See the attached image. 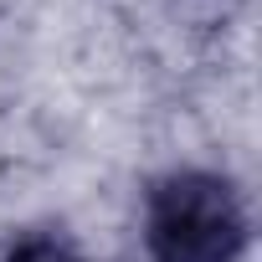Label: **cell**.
Listing matches in <instances>:
<instances>
[{
	"label": "cell",
	"instance_id": "obj_2",
	"mask_svg": "<svg viewBox=\"0 0 262 262\" xmlns=\"http://www.w3.org/2000/svg\"><path fill=\"white\" fill-rule=\"evenodd\" d=\"M6 262H93V257H82L67 236L36 231V236H21V242L6 252Z\"/></svg>",
	"mask_w": 262,
	"mask_h": 262
},
{
	"label": "cell",
	"instance_id": "obj_1",
	"mask_svg": "<svg viewBox=\"0 0 262 262\" xmlns=\"http://www.w3.org/2000/svg\"><path fill=\"white\" fill-rule=\"evenodd\" d=\"M149 262H242L247 206L221 170H170L144 195Z\"/></svg>",
	"mask_w": 262,
	"mask_h": 262
}]
</instances>
